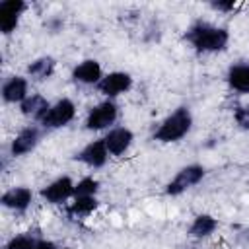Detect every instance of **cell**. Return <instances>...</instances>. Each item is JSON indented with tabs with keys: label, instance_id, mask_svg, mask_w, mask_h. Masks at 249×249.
<instances>
[{
	"label": "cell",
	"instance_id": "obj_14",
	"mask_svg": "<svg viewBox=\"0 0 249 249\" xmlns=\"http://www.w3.org/2000/svg\"><path fill=\"white\" fill-rule=\"evenodd\" d=\"M0 202L14 212H25L33 202V191L29 187H12L0 196Z\"/></svg>",
	"mask_w": 249,
	"mask_h": 249
},
{
	"label": "cell",
	"instance_id": "obj_20",
	"mask_svg": "<svg viewBox=\"0 0 249 249\" xmlns=\"http://www.w3.org/2000/svg\"><path fill=\"white\" fill-rule=\"evenodd\" d=\"M39 239H41V237L33 235L31 231H27V233H19V235L10 237L8 243L4 245V249H35V245H37Z\"/></svg>",
	"mask_w": 249,
	"mask_h": 249
},
{
	"label": "cell",
	"instance_id": "obj_11",
	"mask_svg": "<svg viewBox=\"0 0 249 249\" xmlns=\"http://www.w3.org/2000/svg\"><path fill=\"white\" fill-rule=\"evenodd\" d=\"M103 140H105V146L109 150V156H123L132 146L134 134L126 126H113L105 132Z\"/></svg>",
	"mask_w": 249,
	"mask_h": 249
},
{
	"label": "cell",
	"instance_id": "obj_17",
	"mask_svg": "<svg viewBox=\"0 0 249 249\" xmlns=\"http://www.w3.org/2000/svg\"><path fill=\"white\" fill-rule=\"evenodd\" d=\"M56 60L53 56H39L27 64V76L35 82H45L54 74Z\"/></svg>",
	"mask_w": 249,
	"mask_h": 249
},
{
	"label": "cell",
	"instance_id": "obj_2",
	"mask_svg": "<svg viewBox=\"0 0 249 249\" xmlns=\"http://www.w3.org/2000/svg\"><path fill=\"white\" fill-rule=\"evenodd\" d=\"M191 126H193V113H191L189 107L181 105L158 124L152 138L158 140V142H163V144L179 142L181 138H185L189 134Z\"/></svg>",
	"mask_w": 249,
	"mask_h": 249
},
{
	"label": "cell",
	"instance_id": "obj_16",
	"mask_svg": "<svg viewBox=\"0 0 249 249\" xmlns=\"http://www.w3.org/2000/svg\"><path fill=\"white\" fill-rule=\"evenodd\" d=\"M51 103L41 95V93H29L21 103H19V111L23 117H31L37 124L41 123V119L47 115Z\"/></svg>",
	"mask_w": 249,
	"mask_h": 249
},
{
	"label": "cell",
	"instance_id": "obj_12",
	"mask_svg": "<svg viewBox=\"0 0 249 249\" xmlns=\"http://www.w3.org/2000/svg\"><path fill=\"white\" fill-rule=\"evenodd\" d=\"M103 78L101 64L95 58H86L72 68V80L82 86H97Z\"/></svg>",
	"mask_w": 249,
	"mask_h": 249
},
{
	"label": "cell",
	"instance_id": "obj_18",
	"mask_svg": "<svg viewBox=\"0 0 249 249\" xmlns=\"http://www.w3.org/2000/svg\"><path fill=\"white\" fill-rule=\"evenodd\" d=\"M216 228H218V220H216V218H212L210 214H198V216L191 222L187 233H189L191 237H195V239H202V237L212 235V233L216 231Z\"/></svg>",
	"mask_w": 249,
	"mask_h": 249
},
{
	"label": "cell",
	"instance_id": "obj_3",
	"mask_svg": "<svg viewBox=\"0 0 249 249\" xmlns=\"http://www.w3.org/2000/svg\"><path fill=\"white\" fill-rule=\"evenodd\" d=\"M206 175V169L198 163H191V165H185L181 167L175 177L165 185V195L167 196H179L183 195L185 191H189L191 187L198 185Z\"/></svg>",
	"mask_w": 249,
	"mask_h": 249
},
{
	"label": "cell",
	"instance_id": "obj_9",
	"mask_svg": "<svg viewBox=\"0 0 249 249\" xmlns=\"http://www.w3.org/2000/svg\"><path fill=\"white\" fill-rule=\"evenodd\" d=\"M27 10L23 0H2L0 2V31L2 35H12L18 25L21 14Z\"/></svg>",
	"mask_w": 249,
	"mask_h": 249
},
{
	"label": "cell",
	"instance_id": "obj_6",
	"mask_svg": "<svg viewBox=\"0 0 249 249\" xmlns=\"http://www.w3.org/2000/svg\"><path fill=\"white\" fill-rule=\"evenodd\" d=\"M95 88H97V91L101 95H105V99H113L115 101V97H119L121 93H126L132 88V76L128 72L115 70V72L105 74Z\"/></svg>",
	"mask_w": 249,
	"mask_h": 249
},
{
	"label": "cell",
	"instance_id": "obj_1",
	"mask_svg": "<svg viewBox=\"0 0 249 249\" xmlns=\"http://www.w3.org/2000/svg\"><path fill=\"white\" fill-rule=\"evenodd\" d=\"M183 39L200 54L206 53H220L230 43V31L226 27L214 25L210 21H195L183 35Z\"/></svg>",
	"mask_w": 249,
	"mask_h": 249
},
{
	"label": "cell",
	"instance_id": "obj_8",
	"mask_svg": "<svg viewBox=\"0 0 249 249\" xmlns=\"http://www.w3.org/2000/svg\"><path fill=\"white\" fill-rule=\"evenodd\" d=\"M74 187H76V183L68 175H62V177H56L54 181H51L47 187H43L39 195L49 204H62L68 198H74Z\"/></svg>",
	"mask_w": 249,
	"mask_h": 249
},
{
	"label": "cell",
	"instance_id": "obj_15",
	"mask_svg": "<svg viewBox=\"0 0 249 249\" xmlns=\"http://www.w3.org/2000/svg\"><path fill=\"white\" fill-rule=\"evenodd\" d=\"M226 82L231 91L247 95L249 93V62H237L228 68Z\"/></svg>",
	"mask_w": 249,
	"mask_h": 249
},
{
	"label": "cell",
	"instance_id": "obj_25",
	"mask_svg": "<svg viewBox=\"0 0 249 249\" xmlns=\"http://www.w3.org/2000/svg\"><path fill=\"white\" fill-rule=\"evenodd\" d=\"M35 249H58V247L53 241H49V239H39L37 245H35Z\"/></svg>",
	"mask_w": 249,
	"mask_h": 249
},
{
	"label": "cell",
	"instance_id": "obj_23",
	"mask_svg": "<svg viewBox=\"0 0 249 249\" xmlns=\"http://www.w3.org/2000/svg\"><path fill=\"white\" fill-rule=\"evenodd\" d=\"M210 8L216 12H231L235 8V2L233 0H212Z\"/></svg>",
	"mask_w": 249,
	"mask_h": 249
},
{
	"label": "cell",
	"instance_id": "obj_5",
	"mask_svg": "<svg viewBox=\"0 0 249 249\" xmlns=\"http://www.w3.org/2000/svg\"><path fill=\"white\" fill-rule=\"evenodd\" d=\"M117 117H119L117 103L113 99H105L88 111L84 124L88 130H109V128H113Z\"/></svg>",
	"mask_w": 249,
	"mask_h": 249
},
{
	"label": "cell",
	"instance_id": "obj_10",
	"mask_svg": "<svg viewBox=\"0 0 249 249\" xmlns=\"http://www.w3.org/2000/svg\"><path fill=\"white\" fill-rule=\"evenodd\" d=\"M76 161L91 167V169H99L107 163L109 160V150L105 146V140L103 138H97V140H91L89 144H86L76 156H74Z\"/></svg>",
	"mask_w": 249,
	"mask_h": 249
},
{
	"label": "cell",
	"instance_id": "obj_22",
	"mask_svg": "<svg viewBox=\"0 0 249 249\" xmlns=\"http://www.w3.org/2000/svg\"><path fill=\"white\" fill-rule=\"evenodd\" d=\"M233 121L239 128L249 130V105H239L233 109Z\"/></svg>",
	"mask_w": 249,
	"mask_h": 249
},
{
	"label": "cell",
	"instance_id": "obj_21",
	"mask_svg": "<svg viewBox=\"0 0 249 249\" xmlns=\"http://www.w3.org/2000/svg\"><path fill=\"white\" fill-rule=\"evenodd\" d=\"M99 191V181L93 177H84L74 187V196H95Z\"/></svg>",
	"mask_w": 249,
	"mask_h": 249
},
{
	"label": "cell",
	"instance_id": "obj_4",
	"mask_svg": "<svg viewBox=\"0 0 249 249\" xmlns=\"http://www.w3.org/2000/svg\"><path fill=\"white\" fill-rule=\"evenodd\" d=\"M76 117V105L72 99L68 97H62L54 103H51L47 115L41 119V126L43 130H54V128H62L66 126L68 123H72Z\"/></svg>",
	"mask_w": 249,
	"mask_h": 249
},
{
	"label": "cell",
	"instance_id": "obj_24",
	"mask_svg": "<svg viewBox=\"0 0 249 249\" xmlns=\"http://www.w3.org/2000/svg\"><path fill=\"white\" fill-rule=\"evenodd\" d=\"M45 25H47V29H49V31H53V33H56V31H60V29H62V25H64V21H62L60 18H51V19H49V21H47Z\"/></svg>",
	"mask_w": 249,
	"mask_h": 249
},
{
	"label": "cell",
	"instance_id": "obj_7",
	"mask_svg": "<svg viewBox=\"0 0 249 249\" xmlns=\"http://www.w3.org/2000/svg\"><path fill=\"white\" fill-rule=\"evenodd\" d=\"M41 134H43V126L41 124H27L23 126L12 140L10 144V156L14 158H21L29 152H33L41 140Z\"/></svg>",
	"mask_w": 249,
	"mask_h": 249
},
{
	"label": "cell",
	"instance_id": "obj_19",
	"mask_svg": "<svg viewBox=\"0 0 249 249\" xmlns=\"http://www.w3.org/2000/svg\"><path fill=\"white\" fill-rule=\"evenodd\" d=\"M99 206V200L95 196H74L72 202L66 204V214L70 218H82L89 216Z\"/></svg>",
	"mask_w": 249,
	"mask_h": 249
},
{
	"label": "cell",
	"instance_id": "obj_13",
	"mask_svg": "<svg viewBox=\"0 0 249 249\" xmlns=\"http://www.w3.org/2000/svg\"><path fill=\"white\" fill-rule=\"evenodd\" d=\"M29 95V80L25 76H10L2 84V99L12 105H19Z\"/></svg>",
	"mask_w": 249,
	"mask_h": 249
}]
</instances>
